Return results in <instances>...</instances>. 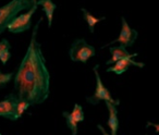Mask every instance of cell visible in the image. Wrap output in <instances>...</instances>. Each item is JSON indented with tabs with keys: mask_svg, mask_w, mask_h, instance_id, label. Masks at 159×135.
Returning <instances> with one entry per match:
<instances>
[{
	"mask_svg": "<svg viewBox=\"0 0 159 135\" xmlns=\"http://www.w3.org/2000/svg\"><path fill=\"white\" fill-rule=\"evenodd\" d=\"M42 21L40 18L34 27L27 50L14 76L16 96L19 99L30 102L31 106L43 104L50 94V74L40 44L36 39Z\"/></svg>",
	"mask_w": 159,
	"mask_h": 135,
	"instance_id": "obj_1",
	"label": "cell"
},
{
	"mask_svg": "<svg viewBox=\"0 0 159 135\" xmlns=\"http://www.w3.org/2000/svg\"><path fill=\"white\" fill-rule=\"evenodd\" d=\"M33 5L32 0H11L9 3L0 8V35L20 12L31 9Z\"/></svg>",
	"mask_w": 159,
	"mask_h": 135,
	"instance_id": "obj_2",
	"label": "cell"
},
{
	"mask_svg": "<svg viewBox=\"0 0 159 135\" xmlns=\"http://www.w3.org/2000/svg\"><path fill=\"white\" fill-rule=\"evenodd\" d=\"M95 48L81 38V39H76L72 44L69 50V56L72 61L86 63L89 58L95 56Z\"/></svg>",
	"mask_w": 159,
	"mask_h": 135,
	"instance_id": "obj_3",
	"label": "cell"
},
{
	"mask_svg": "<svg viewBox=\"0 0 159 135\" xmlns=\"http://www.w3.org/2000/svg\"><path fill=\"white\" fill-rule=\"evenodd\" d=\"M94 73H95V78H96V89H95V93H94V95L92 96V97L86 98L87 102H89V104H92V105H97L99 101L104 100V101L111 102V104L118 106V105L120 104V100L113 99L110 92H109V89L102 84V79H100V75H99V73H98V64L94 68Z\"/></svg>",
	"mask_w": 159,
	"mask_h": 135,
	"instance_id": "obj_4",
	"label": "cell"
},
{
	"mask_svg": "<svg viewBox=\"0 0 159 135\" xmlns=\"http://www.w3.org/2000/svg\"><path fill=\"white\" fill-rule=\"evenodd\" d=\"M36 9H37V5H33V7H32L31 9L26 10L27 12L22 13V14H18V16L10 22L7 29L10 33H13V34L23 33V32L30 29L32 26V16H34Z\"/></svg>",
	"mask_w": 159,
	"mask_h": 135,
	"instance_id": "obj_5",
	"label": "cell"
},
{
	"mask_svg": "<svg viewBox=\"0 0 159 135\" xmlns=\"http://www.w3.org/2000/svg\"><path fill=\"white\" fill-rule=\"evenodd\" d=\"M121 32H120L119 34V37L116 38L115 40H112V42L110 43L111 44H115V43H119L121 46L123 47H131L133 46V44L135 43V40H136L137 36H139V33H137L135 29H131L130 25L128 24V22L125 21V19L122 18L121 19Z\"/></svg>",
	"mask_w": 159,
	"mask_h": 135,
	"instance_id": "obj_6",
	"label": "cell"
},
{
	"mask_svg": "<svg viewBox=\"0 0 159 135\" xmlns=\"http://www.w3.org/2000/svg\"><path fill=\"white\" fill-rule=\"evenodd\" d=\"M19 98L16 94H9L0 101V117L16 121V106Z\"/></svg>",
	"mask_w": 159,
	"mask_h": 135,
	"instance_id": "obj_7",
	"label": "cell"
},
{
	"mask_svg": "<svg viewBox=\"0 0 159 135\" xmlns=\"http://www.w3.org/2000/svg\"><path fill=\"white\" fill-rule=\"evenodd\" d=\"M136 56H137V52H135V53H131L129 57L120 59L119 61L111 64V66H109L108 69H107V72H113V73L120 75V74L124 73L131 65L139 66V68H144L145 64H144L143 62H136L133 60V58L136 57Z\"/></svg>",
	"mask_w": 159,
	"mask_h": 135,
	"instance_id": "obj_8",
	"label": "cell"
},
{
	"mask_svg": "<svg viewBox=\"0 0 159 135\" xmlns=\"http://www.w3.org/2000/svg\"><path fill=\"white\" fill-rule=\"evenodd\" d=\"M106 102V106L108 108L109 111V118H108V128H110V134L111 135H117L118 128H119V119H118V109L117 106L111 102L105 101Z\"/></svg>",
	"mask_w": 159,
	"mask_h": 135,
	"instance_id": "obj_9",
	"label": "cell"
},
{
	"mask_svg": "<svg viewBox=\"0 0 159 135\" xmlns=\"http://www.w3.org/2000/svg\"><path fill=\"white\" fill-rule=\"evenodd\" d=\"M36 5L43 7V11L45 12L47 21H48V26L50 27L51 24H52L53 13H55V10L57 8V6L52 2V0H37Z\"/></svg>",
	"mask_w": 159,
	"mask_h": 135,
	"instance_id": "obj_10",
	"label": "cell"
},
{
	"mask_svg": "<svg viewBox=\"0 0 159 135\" xmlns=\"http://www.w3.org/2000/svg\"><path fill=\"white\" fill-rule=\"evenodd\" d=\"M110 53H111V58L106 62V64H113L115 62L119 61L120 59H123V58L129 57V56L131 55V53L126 50L125 47L121 46V45L118 47H111Z\"/></svg>",
	"mask_w": 159,
	"mask_h": 135,
	"instance_id": "obj_11",
	"label": "cell"
},
{
	"mask_svg": "<svg viewBox=\"0 0 159 135\" xmlns=\"http://www.w3.org/2000/svg\"><path fill=\"white\" fill-rule=\"evenodd\" d=\"M81 10H82V12H83L84 20L86 21L87 25H89V32H91V33H94V29H95L96 24H97L98 22H100V21L105 20V16H102V18H96V16H94L93 14H91L86 9H84V8H82Z\"/></svg>",
	"mask_w": 159,
	"mask_h": 135,
	"instance_id": "obj_12",
	"label": "cell"
},
{
	"mask_svg": "<svg viewBox=\"0 0 159 135\" xmlns=\"http://www.w3.org/2000/svg\"><path fill=\"white\" fill-rule=\"evenodd\" d=\"M70 115H71V118L76 122V123H80V122L84 121V119H85L83 108H82V106L79 105V104L74 105V108H73L72 112H70Z\"/></svg>",
	"mask_w": 159,
	"mask_h": 135,
	"instance_id": "obj_13",
	"label": "cell"
},
{
	"mask_svg": "<svg viewBox=\"0 0 159 135\" xmlns=\"http://www.w3.org/2000/svg\"><path fill=\"white\" fill-rule=\"evenodd\" d=\"M30 106H31L30 102L25 101V100L19 99L18 102H16V120L20 119V118L23 115V113L30 108Z\"/></svg>",
	"mask_w": 159,
	"mask_h": 135,
	"instance_id": "obj_14",
	"label": "cell"
},
{
	"mask_svg": "<svg viewBox=\"0 0 159 135\" xmlns=\"http://www.w3.org/2000/svg\"><path fill=\"white\" fill-rule=\"evenodd\" d=\"M62 115L66 118V125H68V128L71 130L72 135H76L77 134V123L72 119V118H71L70 112H66V111H64V112L62 113Z\"/></svg>",
	"mask_w": 159,
	"mask_h": 135,
	"instance_id": "obj_15",
	"label": "cell"
},
{
	"mask_svg": "<svg viewBox=\"0 0 159 135\" xmlns=\"http://www.w3.org/2000/svg\"><path fill=\"white\" fill-rule=\"evenodd\" d=\"M13 78V73H2L0 71V87H3L11 81Z\"/></svg>",
	"mask_w": 159,
	"mask_h": 135,
	"instance_id": "obj_16",
	"label": "cell"
},
{
	"mask_svg": "<svg viewBox=\"0 0 159 135\" xmlns=\"http://www.w3.org/2000/svg\"><path fill=\"white\" fill-rule=\"evenodd\" d=\"M11 58V53H10V49L7 50L0 51V61L2 62V64H6L8 62V60Z\"/></svg>",
	"mask_w": 159,
	"mask_h": 135,
	"instance_id": "obj_17",
	"label": "cell"
},
{
	"mask_svg": "<svg viewBox=\"0 0 159 135\" xmlns=\"http://www.w3.org/2000/svg\"><path fill=\"white\" fill-rule=\"evenodd\" d=\"M11 46H10V43L8 42L7 39H2L0 40V51L7 50V49H10Z\"/></svg>",
	"mask_w": 159,
	"mask_h": 135,
	"instance_id": "obj_18",
	"label": "cell"
},
{
	"mask_svg": "<svg viewBox=\"0 0 159 135\" xmlns=\"http://www.w3.org/2000/svg\"><path fill=\"white\" fill-rule=\"evenodd\" d=\"M97 128H98V130H99L100 132H102V135H111V134H109V133H107V131L105 130L104 128H102V124H98V125H97Z\"/></svg>",
	"mask_w": 159,
	"mask_h": 135,
	"instance_id": "obj_19",
	"label": "cell"
},
{
	"mask_svg": "<svg viewBox=\"0 0 159 135\" xmlns=\"http://www.w3.org/2000/svg\"><path fill=\"white\" fill-rule=\"evenodd\" d=\"M32 1H33L34 5H36V1H37V0H32Z\"/></svg>",
	"mask_w": 159,
	"mask_h": 135,
	"instance_id": "obj_20",
	"label": "cell"
},
{
	"mask_svg": "<svg viewBox=\"0 0 159 135\" xmlns=\"http://www.w3.org/2000/svg\"><path fill=\"white\" fill-rule=\"evenodd\" d=\"M0 135H1V134H0Z\"/></svg>",
	"mask_w": 159,
	"mask_h": 135,
	"instance_id": "obj_21",
	"label": "cell"
}]
</instances>
